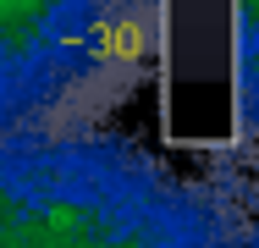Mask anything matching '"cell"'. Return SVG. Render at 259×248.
I'll return each instance as SVG.
<instances>
[{
    "instance_id": "cell-1",
    "label": "cell",
    "mask_w": 259,
    "mask_h": 248,
    "mask_svg": "<svg viewBox=\"0 0 259 248\" xmlns=\"http://www.w3.org/2000/svg\"><path fill=\"white\" fill-rule=\"evenodd\" d=\"M0 248H254L248 198L105 127L0 138Z\"/></svg>"
},
{
    "instance_id": "cell-2",
    "label": "cell",
    "mask_w": 259,
    "mask_h": 248,
    "mask_svg": "<svg viewBox=\"0 0 259 248\" xmlns=\"http://www.w3.org/2000/svg\"><path fill=\"white\" fill-rule=\"evenodd\" d=\"M160 0H0V138L105 127L149 77Z\"/></svg>"
}]
</instances>
